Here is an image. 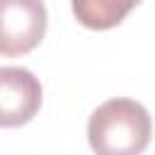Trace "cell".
<instances>
[{"instance_id":"6da1fadb","label":"cell","mask_w":155,"mask_h":155,"mask_svg":"<svg viewBox=\"0 0 155 155\" xmlns=\"http://www.w3.org/2000/svg\"><path fill=\"white\" fill-rule=\"evenodd\" d=\"M148 109L126 97L99 104L87 121V140L94 155H140L150 143Z\"/></svg>"},{"instance_id":"7a4b0ae2","label":"cell","mask_w":155,"mask_h":155,"mask_svg":"<svg viewBox=\"0 0 155 155\" xmlns=\"http://www.w3.org/2000/svg\"><path fill=\"white\" fill-rule=\"evenodd\" d=\"M44 0H0V56L17 58L34 51L46 34Z\"/></svg>"},{"instance_id":"3957f363","label":"cell","mask_w":155,"mask_h":155,"mask_svg":"<svg viewBox=\"0 0 155 155\" xmlns=\"http://www.w3.org/2000/svg\"><path fill=\"white\" fill-rule=\"evenodd\" d=\"M41 107L39 78L19 65L0 68V128L29 124Z\"/></svg>"},{"instance_id":"277c9868","label":"cell","mask_w":155,"mask_h":155,"mask_svg":"<svg viewBox=\"0 0 155 155\" xmlns=\"http://www.w3.org/2000/svg\"><path fill=\"white\" fill-rule=\"evenodd\" d=\"M140 0H70L75 19L87 29H111L116 27Z\"/></svg>"}]
</instances>
